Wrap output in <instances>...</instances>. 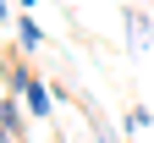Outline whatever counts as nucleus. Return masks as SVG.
Here are the masks:
<instances>
[{
    "label": "nucleus",
    "instance_id": "f257e3e1",
    "mask_svg": "<svg viewBox=\"0 0 154 143\" xmlns=\"http://www.w3.org/2000/svg\"><path fill=\"white\" fill-rule=\"evenodd\" d=\"M22 127H28V116H22V105H17V94H0V143H17Z\"/></svg>",
    "mask_w": 154,
    "mask_h": 143
},
{
    "label": "nucleus",
    "instance_id": "f03ea898",
    "mask_svg": "<svg viewBox=\"0 0 154 143\" xmlns=\"http://www.w3.org/2000/svg\"><path fill=\"white\" fill-rule=\"evenodd\" d=\"M11 28H17V44H22L28 55H38V50H44V28H38V22H33V17H17V22H11Z\"/></svg>",
    "mask_w": 154,
    "mask_h": 143
},
{
    "label": "nucleus",
    "instance_id": "7ed1b4c3",
    "mask_svg": "<svg viewBox=\"0 0 154 143\" xmlns=\"http://www.w3.org/2000/svg\"><path fill=\"white\" fill-rule=\"evenodd\" d=\"M22 105H28V116H50V88L38 83V77L22 88Z\"/></svg>",
    "mask_w": 154,
    "mask_h": 143
},
{
    "label": "nucleus",
    "instance_id": "20e7f679",
    "mask_svg": "<svg viewBox=\"0 0 154 143\" xmlns=\"http://www.w3.org/2000/svg\"><path fill=\"white\" fill-rule=\"evenodd\" d=\"M127 28H132V50H143L149 44V22H143L138 11H127Z\"/></svg>",
    "mask_w": 154,
    "mask_h": 143
},
{
    "label": "nucleus",
    "instance_id": "39448f33",
    "mask_svg": "<svg viewBox=\"0 0 154 143\" xmlns=\"http://www.w3.org/2000/svg\"><path fill=\"white\" fill-rule=\"evenodd\" d=\"M149 121H154V116H149V105H132V116H127V132H143Z\"/></svg>",
    "mask_w": 154,
    "mask_h": 143
},
{
    "label": "nucleus",
    "instance_id": "423d86ee",
    "mask_svg": "<svg viewBox=\"0 0 154 143\" xmlns=\"http://www.w3.org/2000/svg\"><path fill=\"white\" fill-rule=\"evenodd\" d=\"M17 6H33V0H17Z\"/></svg>",
    "mask_w": 154,
    "mask_h": 143
}]
</instances>
